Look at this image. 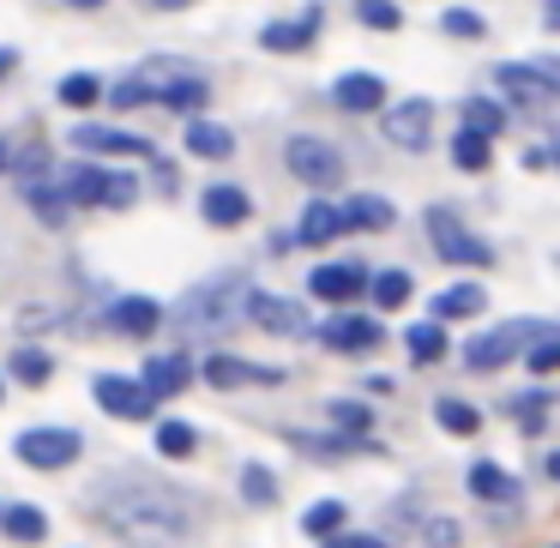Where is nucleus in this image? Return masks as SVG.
Listing matches in <instances>:
<instances>
[{"mask_svg":"<svg viewBox=\"0 0 560 548\" xmlns=\"http://www.w3.org/2000/svg\"><path fill=\"white\" fill-rule=\"evenodd\" d=\"M97 518L133 548H163V543H182V536L194 530V506H187V494L158 488V482L109 488V494L97 500Z\"/></svg>","mask_w":560,"mask_h":548,"instance_id":"obj_1","label":"nucleus"},{"mask_svg":"<svg viewBox=\"0 0 560 548\" xmlns=\"http://www.w3.org/2000/svg\"><path fill=\"white\" fill-rule=\"evenodd\" d=\"M247 295H254L247 278L230 271V278H211V283H199V290H187L182 302L170 307V319L182 331H194V338H206V331H230L235 319L247 314Z\"/></svg>","mask_w":560,"mask_h":548,"instance_id":"obj_2","label":"nucleus"},{"mask_svg":"<svg viewBox=\"0 0 560 548\" xmlns=\"http://www.w3.org/2000/svg\"><path fill=\"white\" fill-rule=\"evenodd\" d=\"M61 194L67 206H109V211H127L139 199V182L121 170H97V163H73L61 170Z\"/></svg>","mask_w":560,"mask_h":548,"instance_id":"obj_3","label":"nucleus"},{"mask_svg":"<svg viewBox=\"0 0 560 548\" xmlns=\"http://www.w3.org/2000/svg\"><path fill=\"white\" fill-rule=\"evenodd\" d=\"M555 326H542V319H506V326L482 331V338H470V350H464V362H470V374H494V368H506L512 355H524L536 338H548Z\"/></svg>","mask_w":560,"mask_h":548,"instance_id":"obj_4","label":"nucleus"},{"mask_svg":"<svg viewBox=\"0 0 560 548\" xmlns=\"http://www.w3.org/2000/svg\"><path fill=\"white\" fill-rule=\"evenodd\" d=\"M422 223H428V242H434V254L446 259V266H488V259H494V254H488V242L464 230V218L452 206H428Z\"/></svg>","mask_w":560,"mask_h":548,"instance_id":"obj_5","label":"nucleus"},{"mask_svg":"<svg viewBox=\"0 0 560 548\" xmlns=\"http://www.w3.org/2000/svg\"><path fill=\"white\" fill-rule=\"evenodd\" d=\"M283 163H290L295 182L319 187V194L343 182V151H338V145H326V139H314V133H295L290 145H283Z\"/></svg>","mask_w":560,"mask_h":548,"instance_id":"obj_6","label":"nucleus"},{"mask_svg":"<svg viewBox=\"0 0 560 548\" xmlns=\"http://www.w3.org/2000/svg\"><path fill=\"white\" fill-rule=\"evenodd\" d=\"M13 452L31 470H67V464L85 452V440H79V428H31V434L13 440Z\"/></svg>","mask_w":560,"mask_h":548,"instance_id":"obj_7","label":"nucleus"},{"mask_svg":"<svg viewBox=\"0 0 560 548\" xmlns=\"http://www.w3.org/2000/svg\"><path fill=\"white\" fill-rule=\"evenodd\" d=\"M380 127H386V139H392V145H404V151H422L428 139H434V103H428V97L392 103V109L380 115Z\"/></svg>","mask_w":560,"mask_h":548,"instance_id":"obj_8","label":"nucleus"},{"mask_svg":"<svg viewBox=\"0 0 560 548\" xmlns=\"http://www.w3.org/2000/svg\"><path fill=\"white\" fill-rule=\"evenodd\" d=\"M97 404L109 416H121V422H145L151 410H158V398H151L145 386H139V380H127V374H97Z\"/></svg>","mask_w":560,"mask_h":548,"instance_id":"obj_9","label":"nucleus"},{"mask_svg":"<svg viewBox=\"0 0 560 548\" xmlns=\"http://www.w3.org/2000/svg\"><path fill=\"white\" fill-rule=\"evenodd\" d=\"M380 338H386V331H380V319H368V314H331L326 326H319V343L338 350V355H368Z\"/></svg>","mask_w":560,"mask_h":548,"instance_id":"obj_10","label":"nucleus"},{"mask_svg":"<svg viewBox=\"0 0 560 548\" xmlns=\"http://www.w3.org/2000/svg\"><path fill=\"white\" fill-rule=\"evenodd\" d=\"M247 319L266 326V331H278V338H302L307 331V307L290 302V295H266V290L247 295Z\"/></svg>","mask_w":560,"mask_h":548,"instance_id":"obj_11","label":"nucleus"},{"mask_svg":"<svg viewBox=\"0 0 560 548\" xmlns=\"http://www.w3.org/2000/svg\"><path fill=\"white\" fill-rule=\"evenodd\" d=\"M199 374L211 380V386L235 392V386H278L283 368H266V362H247V355H206V368Z\"/></svg>","mask_w":560,"mask_h":548,"instance_id":"obj_12","label":"nucleus"},{"mask_svg":"<svg viewBox=\"0 0 560 548\" xmlns=\"http://www.w3.org/2000/svg\"><path fill=\"white\" fill-rule=\"evenodd\" d=\"M73 145L79 151H97V158H151V139L121 133V127H97V121L73 127Z\"/></svg>","mask_w":560,"mask_h":548,"instance_id":"obj_13","label":"nucleus"},{"mask_svg":"<svg viewBox=\"0 0 560 548\" xmlns=\"http://www.w3.org/2000/svg\"><path fill=\"white\" fill-rule=\"evenodd\" d=\"M307 290H314L319 302L343 307V302H355V295L368 290V271L355 266V259H338V266H319L314 278H307Z\"/></svg>","mask_w":560,"mask_h":548,"instance_id":"obj_14","label":"nucleus"},{"mask_svg":"<svg viewBox=\"0 0 560 548\" xmlns=\"http://www.w3.org/2000/svg\"><path fill=\"white\" fill-rule=\"evenodd\" d=\"M187 380H194V362H187L182 350H163L145 362V374H139V386L151 392V398H175V392H187Z\"/></svg>","mask_w":560,"mask_h":548,"instance_id":"obj_15","label":"nucleus"},{"mask_svg":"<svg viewBox=\"0 0 560 548\" xmlns=\"http://www.w3.org/2000/svg\"><path fill=\"white\" fill-rule=\"evenodd\" d=\"M331 103H338V109H350V115H374V109H386V79L343 73L338 85H331Z\"/></svg>","mask_w":560,"mask_h":548,"instance_id":"obj_16","label":"nucleus"},{"mask_svg":"<svg viewBox=\"0 0 560 548\" xmlns=\"http://www.w3.org/2000/svg\"><path fill=\"white\" fill-rule=\"evenodd\" d=\"M109 319H115V331H121V338H151V331L163 326V307L151 302V295H121Z\"/></svg>","mask_w":560,"mask_h":548,"instance_id":"obj_17","label":"nucleus"},{"mask_svg":"<svg viewBox=\"0 0 560 548\" xmlns=\"http://www.w3.org/2000/svg\"><path fill=\"white\" fill-rule=\"evenodd\" d=\"M199 211H206V223H218V230H235V223H247V211H254V199L242 194V187H206V199H199Z\"/></svg>","mask_w":560,"mask_h":548,"instance_id":"obj_18","label":"nucleus"},{"mask_svg":"<svg viewBox=\"0 0 560 548\" xmlns=\"http://www.w3.org/2000/svg\"><path fill=\"white\" fill-rule=\"evenodd\" d=\"M338 235H343V206H331V199H314L302 211V223H295V242H307V247H326Z\"/></svg>","mask_w":560,"mask_h":548,"instance_id":"obj_19","label":"nucleus"},{"mask_svg":"<svg viewBox=\"0 0 560 548\" xmlns=\"http://www.w3.org/2000/svg\"><path fill=\"white\" fill-rule=\"evenodd\" d=\"M319 37V7H307L302 19H283V25H266L259 31V43H266V49H307V43Z\"/></svg>","mask_w":560,"mask_h":548,"instance_id":"obj_20","label":"nucleus"},{"mask_svg":"<svg viewBox=\"0 0 560 548\" xmlns=\"http://www.w3.org/2000/svg\"><path fill=\"white\" fill-rule=\"evenodd\" d=\"M482 302H488V295L476 290V283H452V290H440V295H434V326H446V319H470V314H482Z\"/></svg>","mask_w":560,"mask_h":548,"instance_id":"obj_21","label":"nucleus"},{"mask_svg":"<svg viewBox=\"0 0 560 548\" xmlns=\"http://www.w3.org/2000/svg\"><path fill=\"white\" fill-rule=\"evenodd\" d=\"M470 494L476 500H494V506H506V500H518V482H512L506 470H500V464H470Z\"/></svg>","mask_w":560,"mask_h":548,"instance_id":"obj_22","label":"nucleus"},{"mask_svg":"<svg viewBox=\"0 0 560 548\" xmlns=\"http://www.w3.org/2000/svg\"><path fill=\"white\" fill-rule=\"evenodd\" d=\"M343 230H392V206L380 194H355L343 206Z\"/></svg>","mask_w":560,"mask_h":548,"instance_id":"obj_23","label":"nucleus"},{"mask_svg":"<svg viewBox=\"0 0 560 548\" xmlns=\"http://www.w3.org/2000/svg\"><path fill=\"white\" fill-rule=\"evenodd\" d=\"M0 530L13 536V543H43L49 518H43V506H0Z\"/></svg>","mask_w":560,"mask_h":548,"instance_id":"obj_24","label":"nucleus"},{"mask_svg":"<svg viewBox=\"0 0 560 548\" xmlns=\"http://www.w3.org/2000/svg\"><path fill=\"white\" fill-rule=\"evenodd\" d=\"M158 103H163V109H175V115H199L211 103V91H206V79H170Z\"/></svg>","mask_w":560,"mask_h":548,"instance_id":"obj_25","label":"nucleus"},{"mask_svg":"<svg viewBox=\"0 0 560 548\" xmlns=\"http://www.w3.org/2000/svg\"><path fill=\"white\" fill-rule=\"evenodd\" d=\"M187 151H194V158H230L235 133H230V127H218V121H194V127H187Z\"/></svg>","mask_w":560,"mask_h":548,"instance_id":"obj_26","label":"nucleus"},{"mask_svg":"<svg viewBox=\"0 0 560 548\" xmlns=\"http://www.w3.org/2000/svg\"><path fill=\"white\" fill-rule=\"evenodd\" d=\"M494 79H500V91H506L512 103H555L542 85H536L530 73H524V61H506V67H494Z\"/></svg>","mask_w":560,"mask_h":548,"instance_id":"obj_27","label":"nucleus"},{"mask_svg":"<svg viewBox=\"0 0 560 548\" xmlns=\"http://www.w3.org/2000/svg\"><path fill=\"white\" fill-rule=\"evenodd\" d=\"M404 343H410V362H440V355H446V326L422 319V326L404 331Z\"/></svg>","mask_w":560,"mask_h":548,"instance_id":"obj_28","label":"nucleus"},{"mask_svg":"<svg viewBox=\"0 0 560 548\" xmlns=\"http://www.w3.org/2000/svg\"><path fill=\"white\" fill-rule=\"evenodd\" d=\"M25 206L37 211L43 223H55V230H61V223H67V211H73V206H67V194H61V182H43V187H31V194H25Z\"/></svg>","mask_w":560,"mask_h":548,"instance_id":"obj_29","label":"nucleus"},{"mask_svg":"<svg viewBox=\"0 0 560 548\" xmlns=\"http://www.w3.org/2000/svg\"><path fill=\"white\" fill-rule=\"evenodd\" d=\"M7 170L19 175V194H31V187H43V182H49V151H43V145H25L13 163H7Z\"/></svg>","mask_w":560,"mask_h":548,"instance_id":"obj_30","label":"nucleus"},{"mask_svg":"<svg viewBox=\"0 0 560 548\" xmlns=\"http://www.w3.org/2000/svg\"><path fill=\"white\" fill-rule=\"evenodd\" d=\"M500 127H506V109H500V103H488V97H470V103H464V133L494 139Z\"/></svg>","mask_w":560,"mask_h":548,"instance_id":"obj_31","label":"nucleus"},{"mask_svg":"<svg viewBox=\"0 0 560 548\" xmlns=\"http://www.w3.org/2000/svg\"><path fill=\"white\" fill-rule=\"evenodd\" d=\"M434 422L446 428V434H476L482 416H476V404H464V398H440L434 404Z\"/></svg>","mask_w":560,"mask_h":548,"instance_id":"obj_32","label":"nucleus"},{"mask_svg":"<svg viewBox=\"0 0 560 548\" xmlns=\"http://www.w3.org/2000/svg\"><path fill=\"white\" fill-rule=\"evenodd\" d=\"M368 295L380 307H404L410 302V271H380V278H368Z\"/></svg>","mask_w":560,"mask_h":548,"instance_id":"obj_33","label":"nucleus"},{"mask_svg":"<svg viewBox=\"0 0 560 548\" xmlns=\"http://www.w3.org/2000/svg\"><path fill=\"white\" fill-rule=\"evenodd\" d=\"M302 530L331 543V530H343V500H319V506H307L302 512Z\"/></svg>","mask_w":560,"mask_h":548,"instance_id":"obj_34","label":"nucleus"},{"mask_svg":"<svg viewBox=\"0 0 560 548\" xmlns=\"http://www.w3.org/2000/svg\"><path fill=\"white\" fill-rule=\"evenodd\" d=\"M242 494L254 500V506H278V476L259 470V464H247V470H242Z\"/></svg>","mask_w":560,"mask_h":548,"instance_id":"obj_35","label":"nucleus"},{"mask_svg":"<svg viewBox=\"0 0 560 548\" xmlns=\"http://www.w3.org/2000/svg\"><path fill=\"white\" fill-rule=\"evenodd\" d=\"M355 19H362L368 31H398L404 13L392 7V0H355Z\"/></svg>","mask_w":560,"mask_h":548,"instance_id":"obj_36","label":"nucleus"},{"mask_svg":"<svg viewBox=\"0 0 560 548\" xmlns=\"http://www.w3.org/2000/svg\"><path fill=\"white\" fill-rule=\"evenodd\" d=\"M452 163H458V170H488V139L482 133H458L452 139Z\"/></svg>","mask_w":560,"mask_h":548,"instance_id":"obj_37","label":"nucleus"},{"mask_svg":"<svg viewBox=\"0 0 560 548\" xmlns=\"http://www.w3.org/2000/svg\"><path fill=\"white\" fill-rule=\"evenodd\" d=\"M103 97V85L91 73H73V79H61V103L67 109H91V103Z\"/></svg>","mask_w":560,"mask_h":548,"instance_id":"obj_38","label":"nucleus"},{"mask_svg":"<svg viewBox=\"0 0 560 548\" xmlns=\"http://www.w3.org/2000/svg\"><path fill=\"white\" fill-rule=\"evenodd\" d=\"M158 452L163 458H187V452H194V428L187 422H158Z\"/></svg>","mask_w":560,"mask_h":548,"instance_id":"obj_39","label":"nucleus"},{"mask_svg":"<svg viewBox=\"0 0 560 548\" xmlns=\"http://www.w3.org/2000/svg\"><path fill=\"white\" fill-rule=\"evenodd\" d=\"M13 374L25 380V386H43V380L55 374V362L43 350H13Z\"/></svg>","mask_w":560,"mask_h":548,"instance_id":"obj_40","label":"nucleus"},{"mask_svg":"<svg viewBox=\"0 0 560 548\" xmlns=\"http://www.w3.org/2000/svg\"><path fill=\"white\" fill-rule=\"evenodd\" d=\"M524 362H530L536 374H555V368H560V331H548V338H536L530 350H524Z\"/></svg>","mask_w":560,"mask_h":548,"instance_id":"obj_41","label":"nucleus"},{"mask_svg":"<svg viewBox=\"0 0 560 548\" xmlns=\"http://www.w3.org/2000/svg\"><path fill=\"white\" fill-rule=\"evenodd\" d=\"M331 422H338V428H350V434H368V422H374V416H368V404L338 398V404H331Z\"/></svg>","mask_w":560,"mask_h":548,"instance_id":"obj_42","label":"nucleus"},{"mask_svg":"<svg viewBox=\"0 0 560 548\" xmlns=\"http://www.w3.org/2000/svg\"><path fill=\"white\" fill-rule=\"evenodd\" d=\"M524 73H530L536 85L548 91V97H560V61H555V55H542V61H524Z\"/></svg>","mask_w":560,"mask_h":548,"instance_id":"obj_43","label":"nucleus"},{"mask_svg":"<svg viewBox=\"0 0 560 548\" xmlns=\"http://www.w3.org/2000/svg\"><path fill=\"white\" fill-rule=\"evenodd\" d=\"M446 31H452V37H482V13H470V7H452V13H446Z\"/></svg>","mask_w":560,"mask_h":548,"instance_id":"obj_44","label":"nucleus"},{"mask_svg":"<svg viewBox=\"0 0 560 548\" xmlns=\"http://www.w3.org/2000/svg\"><path fill=\"white\" fill-rule=\"evenodd\" d=\"M422 543H428V548H458V543H464V530H458L452 518H434V524L422 530Z\"/></svg>","mask_w":560,"mask_h":548,"instance_id":"obj_45","label":"nucleus"},{"mask_svg":"<svg viewBox=\"0 0 560 548\" xmlns=\"http://www.w3.org/2000/svg\"><path fill=\"white\" fill-rule=\"evenodd\" d=\"M326 548H386V543H380V536H331Z\"/></svg>","mask_w":560,"mask_h":548,"instance_id":"obj_46","label":"nucleus"},{"mask_svg":"<svg viewBox=\"0 0 560 548\" xmlns=\"http://www.w3.org/2000/svg\"><path fill=\"white\" fill-rule=\"evenodd\" d=\"M145 7H158V13H175V7H194V0H145Z\"/></svg>","mask_w":560,"mask_h":548,"instance_id":"obj_47","label":"nucleus"},{"mask_svg":"<svg viewBox=\"0 0 560 548\" xmlns=\"http://www.w3.org/2000/svg\"><path fill=\"white\" fill-rule=\"evenodd\" d=\"M13 67H19V55H13V49H0V79L13 73Z\"/></svg>","mask_w":560,"mask_h":548,"instance_id":"obj_48","label":"nucleus"},{"mask_svg":"<svg viewBox=\"0 0 560 548\" xmlns=\"http://www.w3.org/2000/svg\"><path fill=\"white\" fill-rule=\"evenodd\" d=\"M548 25H555V31H560V0H548Z\"/></svg>","mask_w":560,"mask_h":548,"instance_id":"obj_49","label":"nucleus"},{"mask_svg":"<svg viewBox=\"0 0 560 548\" xmlns=\"http://www.w3.org/2000/svg\"><path fill=\"white\" fill-rule=\"evenodd\" d=\"M548 476H555V482H560V452H548Z\"/></svg>","mask_w":560,"mask_h":548,"instance_id":"obj_50","label":"nucleus"},{"mask_svg":"<svg viewBox=\"0 0 560 548\" xmlns=\"http://www.w3.org/2000/svg\"><path fill=\"white\" fill-rule=\"evenodd\" d=\"M67 7H79V13H91V7H103V0H67Z\"/></svg>","mask_w":560,"mask_h":548,"instance_id":"obj_51","label":"nucleus"},{"mask_svg":"<svg viewBox=\"0 0 560 548\" xmlns=\"http://www.w3.org/2000/svg\"><path fill=\"white\" fill-rule=\"evenodd\" d=\"M0 170H7V139H0Z\"/></svg>","mask_w":560,"mask_h":548,"instance_id":"obj_52","label":"nucleus"},{"mask_svg":"<svg viewBox=\"0 0 560 548\" xmlns=\"http://www.w3.org/2000/svg\"><path fill=\"white\" fill-rule=\"evenodd\" d=\"M555 163H560V151H555Z\"/></svg>","mask_w":560,"mask_h":548,"instance_id":"obj_53","label":"nucleus"}]
</instances>
